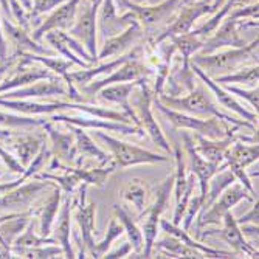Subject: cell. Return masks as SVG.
<instances>
[{"label": "cell", "instance_id": "6da1fadb", "mask_svg": "<svg viewBox=\"0 0 259 259\" xmlns=\"http://www.w3.org/2000/svg\"><path fill=\"white\" fill-rule=\"evenodd\" d=\"M157 98L163 106H166L177 112H182V113L199 116V118H218L228 124L239 126V127L250 129V131L257 129L254 124L239 118V116L225 113L219 107V104L214 101L211 92L206 89V85L200 79L197 81L196 87L183 97H168V95H164V93H160V95H157Z\"/></svg>", "mask_w": 259, "mask_h": 259}, {"label": "cell", "instance_id": "7a4b0ae2", "mask_svg": "<svg viewBox=\"0 0 259 259\" xmlns=\"http://www.w3.org/2000/svg\"><path fill=\"white\" fill-rule=\"evenodd\" d=\"M257 44L259 40L256 37L250 44L239 47V49L218 50L211 55L194 53L190 61L196 64L205 75L214 79L218 76L236 72L241 67L257 64Z\"/></svg>", "mask_w": 259, "mask_h": 259}, {"label": "cell", "instance_id": "3957f363", "mask_svg": "<svg viewBox=\"0 0 259 259\" xmlns=\"http://www.w3.org/2000/svg\"><path fill=\"white\" fill-rule=\"evenodd\" d=\"M116 10L121 13L131 11L141 28L148 33L146 40L157 36L164 27L169 25L179 8L182 7V0H164L157 5H137L129 0H113Z\"/></svg>", "mask_w": 259, "mask_h": 259}, {"label": "cell", "instance_id": "277c9868", "mask_svg": "<svg viewBox=\"0 0 259 259\" xmlns=\"http://www.w3.org/2000/svg\"><path fill=\"white\" fill-rule=\"evenodd\" d=\"M149 78L146 76L141 79V82L132 90L129 103L131 107L138 120V127L143 129L145 134L149 135L152 140V143L158 148H161L168 155H172V146L169 145V141L164 137L161 127L158 126L155 116L152 113V89L149 85Z\"/></svg>", "mask_w": 259, "mask_h": 259}, {"label": "cell", "instance_id": "5b68a950", "mask_svg": "<svg viewBox=\"0 0 259 259\" xmlns=\"http://www.w3.org/2000/svg\"><path fill=\"white\" fill-rule=\"evenodd\" d=\"M152 104L158 109L160 113H163L164 116H166V118L169 120V123L176 129L190 131V132H194L197 135H203L206 138H213V140L225 138L228 135H233L239 129V126L228 124V123L218 120V118H199V116H193V115L172 110L166 106H163L158 101L157 95L152 97Z\"/></svg>", "mask_w": 259, "mask_h": 259}, {"label": "cell", "instance_id": "8992f818", "mask_svg": "<svg viewBox=\"0 0 259 259\" xmlns=\"http://www.w3.org/2000/svg\"><path fill=\"white\" fill-rule=\"evenodd\" d=\"M92 131H93V137L103 141L106 148L110 151L116 168H129V166H137V164H155V163L169 161L168 155L155 154L140 146L126 143L123 140H118L106 134L103 129H92Z\"/></svg>", "mask_w": 259, "mask_h": 259}, {"label": "cell", "instance_id": "52a82bcc", "mask_svg": "<svg viewBox=\"0 0 259 259\" xmlns=\"http://www.w3.org/2000/svg\"><path fill=\"white\" fill-rule=\"evenodd\" d=\"M172 186H174V174H169L157 188L152 205L138 216L140 219H143L141 221V233H143L145 245H143V251L140 254H134L131 257H151L152 256V247L158 234L160 219H161L163 211L166 209V205L172 194Z\"/></svg>", "mask_w": 259, "mask_h": 259}, {"label": "cell", "instance_id": "ba28073f", "mask_svg": "<svg viewBox=\"0 0 259 259\" xmlns=\"http://www.w3.org/2000/svg\"><path fill=\"white\" fill-rule=\"evenodd\" d=\"M242 200L254 202L257 199H254L247 191V188L236 180V182H233L230 186L225 188V190L222 191V194L216 199V202L213 205H211L206 211H203L202 214H199L196 218V221L191 225V230H196V239L199 238L202 228L211 227V225H221L222 216L227 213V211H231L234 206H236ZM191 230H190V233H191Z\"/></svg>", "mask_w": 259, "mask_h": 259}, {"label": "cell", "instance_id": "9c48e42d", "mask_svg": "<svg viewBox=\"0 0 259 259\" xmlns=\"http://www.w3.org/2000/svg\"><path fill=\"white\" fill-rule=\"evenodd\" d=\"M55 186L56 185L50 180H25L19 186L13 188L11 191L0 196V214L25 213V211H33L34 213L33 206L42 199L47 190H52Z\"/></svg>", "mask_w": 259, "mask_h": 259}, {"label": "cell", "instance_id": "30bf717a", "mask_svg": "<svg viewBox=\"0 0 259 259\" xmlns=\"http://www.w3.org/2000/svg\"><path fill=\"white\" fill-rule=\"evenodd\" d=\"M154 73V70L151 65L145 64L143 58L141 59H129L123 65H120L116 70H113L109 76L103 79H93L87 85L79 87V93L82 95L85 103H93L97 98V93L110 85V84H118V82H129V81H137L140 78L151 76Z\"/></svg>", "mask_w": 259, "mask_h": 259}, {"label": "cell", "instance_id": "8fae6325", "mask_svg": "<svg viewBox=\"0 0 259 259\" xmlns=\"http://www.w3.org/2000/svg\"><path fill=\"white\" fill-rule=\"evenodd\" d=\"M103 0H90L89 4L84 5V8L79 5L78 16L73 22V25L67 30V33L79 40L87 53L92 56V59L98 62V37H97V16Z\"/></svg>", "mask_w": 259, "mask_h": 259}, {"label": "cell", "instance_id": "7c38bea8", "mask_svg": "<svg viewBox=\"0 0 259 259\" xmlns=\"http://www.w3.org/2000/svg\"><path fill=\"white\" fill-rule=\"evenodd\" d=\"M205 14H211V0H196V2L191 4H183L169 25L164 27L152 39H148V49L152 50L157 44H160L164 39L191 31L196 20L203 17Z\"/></svg>", "mask_w": 259, "mask_h": 259}, {"label": "cell", "instance_id": "4fadbf2b", "mask_svg": "<svg viewBox=\"0 0 259 259\" xmlns=\"http://www.w3.org/2000/svg\"><path fill=\"white\" fill-rule=\"evenodd\" d=\"M257 158H259L257 143H245V141H239V140H234L224 155L225 166L234 174V177H236L239 183H242L247 188V191L254 199H257V194L253 188L251 179L247 176L245 171L253 163H257Z\"/></svg>", "mask_w": 259, "mask_h": 259}, {"label": "cell", "instance_id": "5bb4252c", "mask_svg": "<svg viewBox=\"0 0 259 259\" xmlns=\"http://www.w3.org/2000/svg\"><path fill=\"white\" fill-rule=\"evenodd\" d=\"M182 143H183V151L186 155V166L190 168V171L196 176L197 185H199V194L202 197V202L206 196L208 191V182L213 177L221 168L225 166V163L216 164L213 161H208L203 158L194 148V138L188 131H182Z\"/></svg>", "mask_w": 259, "mask_h": 259}, {"label": "cell", "instance_id": "9a60e30c", "mask_svg": "<svg viewBox=\"0 0 259 259\" xmlns=\"http://www.w3.org/2000/svg\"><path fill=\"white\" fill-rule=\"evenodd\" d=\"M85 190L87 185L81 183L78 188V194L73 196V206H72V216L78 224V230L81 234V239L85 248V254L89 257V253L95 245V211L97 203L95 202H85Z\"/></svg>", "mask_w": 259, "mask_h": 259}, {"label": "cell", "instance_id": "2e32d148", "mask_svg": "<svg viewBox=\"0 0 259 259\" xmlns=\"http://www.w3.org/2000/svg\"><path fill=\"white\" fill-rule=\"evenodd\" d=\"M34 129L36 127L14 131V134L7 141H4V146L11 151V154L23 164V168L28 166L31 160L42 149V146L47 143V135L44 129L40 127V132H33Z\"/></svg>", "mask_w": 259, "mask_h": 259}, {"label": "cell", "instance_id": "e0dca14e", "mask_svg": "<svg viewBox=\"0 0 259 259\" xmlns=\"http://www.w3.org/2000/svg\"><path fill=\"white\" fill-rule=\"evenodd\" d=\"M65 126H67V131H62L59 127H56L53 121H45L42 124V129L47 135V141H49V148L52 151V155L64 164L76 166L78 152H76L75 135L68 124H65Z\"/></svg>", "mask_w": 259, "mask_h": 259}, {"label": "cell", "instance_id": "ac0fdd59", "mask_svg": "<svg viewBox=\"0 0 259 259\" xmlns=\"http://www.w3.org/2000/svg\"><path fill=\"white\" fill-rule=\"evenodd\" d=\"M67 98L68 101V85L62 76H55L50 79H40L30 85L5 92L0 98L8 100H39V98Z\"/></svg>", "mask_w": 259, "mask_h": 259}, {"label": "cell", "instance_id": "d6986e66", "mask_svg": "<svg viewBox=\"0 0 259 259\" xmlns=\"http://www.w3.org/2000/svg\"><path fill=\"white\" fill-rule=\"evenodd\" d=\"M222 228L221 230H205L203 233L200 231L197 239H203L206 236H219L224 242H227L231 250L238 254H245V256H251V257H257V248L253 247L241 231V227L236 222V218L233 216L231 211H227V213L222 216Z\"/></svg>", "mask_w": 259, "mask_h": 259}, {"label": "cell", "instance_id": "ffe728a7", "mask_svg": "<svg viewBox=\"0 0 259 259\" xmlns=\"http://www.w3.org/2000/svg\"><path fill=\"white\" fill-rule=\"evenodd\" d=\"M145 53H146V47L137 44L135 47H132V49L127 53L120 55V58L107 61L104 64H98V65L95 64L93 67L90 65L87 68H79V70H76V72H68V75L65 78H68L75 85L82 87V85H87L89 82H92L93 79H97L100 75L112 73L113 70H116L120 65H123L129 59H141V58H145Z\"/></svg>", "mask_w": 259, "mask_h": 259}, {"label": "cell", "instance_id": "44dd1931", "mask_svg": "<svg viewBox=\"0 0 259 259\" xmlns=\"http://www.w3.org/2000/svg\"><path fill=\"white\" fill-rule=\"evenodd\" d=\"M197 81L199 78L191 70L190 61L183 59L180 55H174L161 93L168 97H183L196 87Z\"/></svg>", "mask_w": 259, "mask_h": 259}, {"label": "cell", "instance_id": "7402d4cb", "mask_svg": "<svg viewBox=\"0 0 259 259\" xmlns=\"http://www.w3.org/2000/svg\"><path fill=\"white\" fill-rule=\"evenodd\" d=\"M190 65H191V70L194 72V75L206 85V89L211 92V95L214 97V100L224 107V109H227V110H230V112H233V113H236L239 118H242V120H245V121H248V123H251V124H257V113L256 112H253V110H248V109H245L236 98H234L230 92H227L221 84H218L213 78H209L208 75H205L202 70L196 65V64H193L191 61H190Z\"/></svg>", "mask_w": 259, "mask_h": 259}, {"label": "cell", "instance_id": "603a6c76", "mask_svg": "<svg viewBox=\"0 0 259 259\" xmlns=\"http://www.w3.org/2000/svg\"><path fill=\"white\" fill-rule=\"evenodd\" d=\"M135 22L137 20L131 11H126L120 16L113 0H103L97 16V30L101 36V40H104L123 33Z\"/></svg>", "mask_w": 259, "mask_h": 259}, {"label": "cell", "instance_id": "cb8c5ba5", "mask_svg": "<svg viewBox=\"0 0 259 259\" xmlns=\"http://www.w3.org/2000/svg\"><path fill=\"white\" fill-rule=\"evenodd\" d=\"M239 20V19H238ZM238 20L225 17L218 30L203 40L202 49L197 52L200 55H211L218 50L224 49H239V47L247 45L248 42L242 37L238 30Z\"/></svg>", "mask_w": 259, "mask_h": 259}, {"label": "cell", "instance_id": "d4e9b609", "mask_svg": "<svg viewBox=\"0 0 259 259\" xmlns=\"http://www.w3.org/2000/svg\"><path fill=\"white\" fill-rule=\"evenodd\" d=\"M75 194V193H73ZM73 194H62V202L56 221L52 228L50 236L56 241L58 245L64 250V257L75 259L76 253L72 245V206H73Z\"/></svg>", "mask_w": 259, "mask_h": 259}, {"label": "cell", "instance_id": "484cf974", "mask_svg": "<svg viewBox=\"0 0 259 259\" xmlns=\"http://www.w3.org/2000/svg\"><path fill=\"white\" fill-rule=\"evenodd\" d=\"M73 131L75 141H76V152H78V163L76 166H107L112 163V157L103 151L90 134L85 132L84 127L68 124Z\"/></svg>", "mask_w": 259, "mask_h": 259}, {"label": "cell", "instance_id": "4316f807", "mask_svg": "<svg viewBox=\"0 0 259 259\" xmlns=\"http://www.w3.org/2000/svg\"><path fill=\"white\" fill-rule=\"evenodd\" d=\"M82 0H67V2L61 4L59 7H56L49 17H45V20L40 22V25L37 28L33 30L31 37L37 42L42 40L44 34L53 31V30H64L67 31L70 27L73 25V22L78 16L79 11V5Z\"/></svg>", "mask_w": 259, "mask_h": 259}, {"label": "cell", "instance_id": "83f0119b", "mask_svg": "<svg viewBox=\"0 0 259 259\" xmlns=\"http://www.w3.org/2000/svg\"><path fill=\"white\" fill-rule=\"evenodd\" d=\"M143 39H145V30L141 28L138 22H135L123 33L103 40L101 50L98 52V61H104V59H109L113 56L124 55L132 49V47L140 44Z\"/></svg>", "mask_w": 259, "mask_h": 259}, {"label": "cell", "instance_id": "f1b7e54d", "mask_svg": "<svg viewBox=\"0 0 259 259\" xmlns=\"http://www.w3.org/2000/svg\"><path fill=\"white\" fill-rule=\"evenodd\" d=\"M2 28L5 37H8V40L14 45L16 53H34V55H45V56L58 55L50 47H45L40 42L34 40L25 28H22L20 25H14V22L8 17L2 19Z\"/></svg>", "mask_w": 259, "mask_h": 259}, {"label": "cell", "instance_id": "f546056e", "mask_svg": "<svg viewBox=\"0 0 259 259\" xmlns=\"http://www.w3.org/2000/svg\"><path fill=\"white\" fill-rule=\"evenodd\" d=\"M146 78V76H145ZM141 79L143 78H140L137 81H129V82H118V84H110L104 89H101L97 95H98V100L101 103H107V104H116V106H120L123 109V112L129 116V118L134 121L135 126H138V120H137V116L131 107V103H129V97H131V93L132 90L141 82Z\"/></svg>", "mask_w": 259, "mask_h": 259}, {"label": "cell", "instance_id": "4dcf8cb0", "mask_svg": "<svg viewBox=\"0 0 259 259\" xmlns=\"http://www.w3.org/2000/svg\"><path fill=\"white\" fill-rule=\"evenodd\" d=\"M160 228L161 231H164L166 234H171V236L177 238L179 241H182L183 244H186L188 247H191L194 250H199L205 257H221V259H227V257H238L239 254L234 251H225V250H219V248H213L209 245L202 244L200 241L194 239L190 236V233L185 231L180 225H176L166 219H160Z\"/></svg>", "mask_w": 259, "mask_h": 259}, {"label": "cell", "instance_id": "1f68e13d", "mask_svg": "<svg viewBox=\"0 0 259 259\" xmlns=\"http://www.w3.org/2000/svg\"><path fill=\"white\" fill-rule=\"evenodd\" d=\"M61 202H62V191L59 186H55L52 194L42 202L40 208L34 209V216L37 218V231L40 236L49 238L52 234V228L59 213Z\"/></svg>", "mask_w": 259, "mask_h": 259}, {"label": "cell", "instance_id": "d6a6232c", "mask_svg": "<svg viewBox=\"0 0 259 259\" xmlns=\"http://www.w3.org/2000/svg\"><path fill=\"white\" fill-rule=\"evenodd\" d=\"M194 138V148L196 151L206 158L208 161H213L216 164H222L224 163V155L227 152V149L230 148V145L234 141V134L228 135L225 138H219V140H213V138H206L203 135H193Z\"/></svg>", "mask_w": 259, "mask_h": 259}, {"label": "cell", "instance_id": "836d02e7", "mask_svg": "<svg viewBox=\"0 0 259 259\" xmlns=\"http://www.w3.org/2000/svg\"><path fill=\"white\" fill-rule=\"evenodd\" d=\"M154 250H157L160 254H163L161 257H196V259L205 257L199 250L188 247L177 238L171 236V234H166V236L160 241L155 239L152 251Z\"/></svg>", "mask_w": 259, "mask_h": 259}, {"label": "cell", "instance_id": "e575fe53", "mask_svg": "<svg viewBox=\"0 0 259 259\" xmlns=\"http://www.w3.org/2000/svg\"><path fill=\"white\" fill-rule=\"evenodd\" d=\"M113 209V216L118 219V222L123 225L124 233L127 234V241L132 245V251L134 254H140L143 251V245H145V239H143V233H141V228L132 221L131 214L127 211L120 206V205H112Z\"/></svg>", "mask_w": 259, "mask_h": 259}, {"label": "cell", "instance_id": "d590c367", "mask_svg": "<svg viewBox=\"0 0 259 259\" xmlns=\"http://www.w3.org/2000/svg\"><path fill=\"white\" fill-rule=\"evenodd\" d=\"M45 121H49L47 116L22 115V113H14V112H10L0 107V127H4V129H11V131L31 129V127L42 126Z\"/></svg>", "mask_w": 259, "mask_h": 259}, {"label": "cell", "instance_id": "8d00e7d4", "mask_svg": "<svg viewBox=\"0 0 259 259\" xmlns=\"http://www.w3.org/2000/svg\"><path fill=\"white\" fill-rule=\"evenodd\" d=\"M14 55L19 56V58L27 59V61L37 62V64L44 65L45 68H49L52 73H55L58 76H62V78H65L70 70H72L73 65H75L72 61H68L65 58L62 59L58 55L56 56H45V55H34V53H14Z\"/></svg>", "mask_w": 259, "mask_h": 259}, {"label": "cell", "instance_id": "74e56055", "mask_svg": "<svg viewBox=\"0 0 259 259\" xmlns=\"http://www.w3.org/2000/svg\"><path fill=\"white\" fill-rule=\"evenodd\" d=\"M214 81L221 85L222 84H233V85H247V87L253 89V87H257L259 67H257V64L245 65V67L238 68L236 72H233V73L214 78Z\"/></svg>", "mask_w": 259, "mask_h": 259}, {"label": "cell", "instance_id": "f35d334b", "mask_svg": "<svg viewBox=\"0 0 259 259\" xmlns=\"http://www.w3.org/2000/svg\"><path fill=\"white\" fill-rule=\"evenodd\" d=\"M47 244H56V241L49 236H40L37 231V218L33 214L31 219L28 221L27 227L23 228V231L16 238V241L13 242V245H19V247H37V245H47Z\"/></svg>", "mask_w": 259, "mask_h": 259}, {"label": "cell", "instance_id": "ab89813d", "mask_svg": "<svg viewBox=\"0 0 259 259\" xmlns=\"http://www.w3.org/2000/svg\"><path fill=\"white\" fill-rule=\"evenodd\" d=\"M13 256L17 257H34V259H50L64 256V250L58 244H47V245H37V247H19L11 245Z\"/></svg>", "mask_w": 259, "mask_h": 259}, {"label": "cell", "instance_id": "60d3db41", "mask_svg": "<svg viewBox=\"0 0 259 259\" xmlns=\"http://www.w3.org/2000/svg\"><path fill=\"white\" fill-rule=\"evenodd\" d=\"M123 199L135 208V211L140 216L146 209V200H148L146 185L141 180H131L123 188Z\"/></svg>", "mask_w": 259, "mask_h": 259}, {"label": "cell", "instance_id": "b9f144b4", "mask_svg": "<svg viewBox=\"0 0 259 259\" xmlns=\"http://www.w3.org/2000/svg\"><path fill=\"white\" fill-rule=\"evenodd\" d=\"M174 47H176V52L186 61H190V58L197 53L202 45H203V39L197 37L196 34H193L191 31L188 33H183V34H179V36H172V37H168Z\"/></svg>", "mask_w": 259, "mask_h": 259}, {"label": "cell", "instance_id": "7bdbcfd3", "mask_svg": "<svg viewBox=\"0 0 259 259\" xmlns=\"http://www.w3.org/2000/svg\"><path fill=\"white\" fill-rule=\"evenodd\" d=\"M124 233V228L123 225L118 222V219H116L113 216V219H110L109 222V227H107V233L103 241L100 242H95V245H93L92 251L89 253V257H93V259H98V257H103L106 254V251H109V248L112 247V242L115 239H118L121 234Z\"/></svg>", "mask_w": 259, "mask_h": 259}, {"label": "cell", "instance_id": "ee69618b", "mask_svg": "<svg viewBox=\"0 0 259 259\" xmlns=\"http://www.w3.org/2000/svg\"><path fill=\"white\" fill-rule=\"evenodd\" d=\"M222 87L230 92L233 97H238L241 100H245L248 104H250V110L256 112L257 113V106H259V90L257 87H253V89H242V87H238V85H230V84H222Z\"/></svg>", "mask_w": 259, "mask_h": 259}, {"label": "cell", "instance_id": "f6af8a7d", "mask_svg": "<svg viewBox=\"0 0 259 259\" xmlns=\"http://www.w3.org/2000/svg\"><path fill=\"white\" fill-rule=\"evenodd\" d=\"M200 206H202V197H200V194H193L191 199H190V202H188V206L185 209V214H183V219H182V224H180V227L185 231L190 233L191 225L196 221L199 211H200Z\"/></svg>", "mask_w": 259, "mask_h": 259}, {"label": "cell", "instance_id": "bcb514c9", "mask_svg": "<svg viewBox=\"0 0 259 259\" xmlns=\"http://www.w3.org/2000/svg\"><path fill=\"white\" fill-rule=\"evenodd\" d=\"M64 2H67V0H31V13H30L31 23L37 20L40 16L52 13L56 7H59Z\"/></svg>", "mask_w": 259, "mask_h": 259}, {"label": "cell", "instance_id": "7dc6e473", "mask_svg": "<svg viewBox=\"0 0 259 259\" xmlns=\"http://www.w3.org/2000/svg\"><path fill=\"white\" fill-rule=\"evenodd\" d=\"M241 227V231L244 234V238L253 245L257 248V234H259V228H257V224H242L239 225Z\"/></svg>", "mask_w": 259, "mask_h": 259}, {"label": "cell", "instance_id": "c3c4849f", "mask_svg": "<svg viewBox=\"0 0 259 259\" xmlns=\"http://www.w3.org/2000/svg\"><path fill=\"white\" fill-rule=\"evenodd\" d=\"M132 253V245L129 241L123 242L120 247H116L115 250L112 251H106V254L103 257H107V259H118V257H126Z\"/></svg>", "mask_w": 259, "mask_h": 259}, {"label": "cell", "instance_id": "681fc988", "mask_svg": "<svg viewBox=\"0 0 259 259\" xmlns=\"http://www.w3.org/2000/svg\"><path fill=\"white\" fill-rule=\"evenodd\" d=\"M257 218H259V205H257V200L253 202V206L248 213L242 214L241 218L236 219L238 225H242V224H257Z\"/></svg>", "mask_w": 259, "mask_h": 259}, {"label": "cell", "instance_id": "f907efd6", "mask_svg": "<svg viewBox=\"0 0 259 259\" xmlns=\"http://www.w3.org/2000/svg\"><path fill=\"white\" fill-rule=\"evenodd\" d=\"M10 59V53H8V42L2 28V20H0V62H5Z\"/></svg>", "mask_w": 259, "mask_h": 259}, {"label": "cell", "instance_id": "816d5d0a", "mask_svg": "<svg viewBox=\"0 0 259 259\" xmlns=\"http://www.w3.org/2000/svg\"><path fill=\"white\" fill-rule=\"evenodd\" d=\"M25 180H28V179H25L23 176H19V179H16V180H11V182H4V183H0V196L2 194H5V193H8V191H11L13 188H16V186H19L20 183H23Z\"/></svg>", "mask_w": 259, "mask_h": 259}, {"label": "cell", "instance_id": "f5cc1de1", "mask_svg": "<svg viewBox=\"0 0 259 259\" xmlns=\"http://www.w3.org/2000/svg\"><path fill=\"white\" fill-rule=\"evenodd\" d=\"M16 62H17L16 55H11V56H10V59H8V61H5V62H0V82L4 81V78L8 75V72H10L11 67H13Z\"/></svg>", "mask_w": 259, "mask_h": 259}, {"label": "cell", "instance_id": "db71d44e", "mask_svg": "<svg viewBox=\"0 0 259 259\" xmlns=\"http://www.w3.org/2000/svg\"><path fill=\"white\" fill-rule=\"evenodd\" d=\"M7 257H14L11 253V245H8L4 238L0 236V259H7Z\"/></svg>", "mask_w": 259, "mask_h": 259}, {"label": "cell", "instance_id": "11a10c76", "mask_svg": "<svg viewBox=\"0 0 259 259\" xmlns=\"http://www.w3.org/2000/svg\"><path fill=\"white\" fill-rule=\"evenodd\" d=\"M132 4H137V5H157V4H161L164 0H129Z\"/></svg>", "mask_w": 259, "mask_h": 259}, {"label": "cell", "instance_id": "9f6ffc18", "mask_svg": "<svg viewBox=\"0 0 259 259\" xmlns=\"http://www.w3.org/2000/svg\"><path fill=\"white\" fill-rule=\"evenodd\" d=\"M191 2H196V0H182V5L183 4H191Z\"/></svg>", "mask_w": 259, "mask_h": 259}, {"label": "cell", "instance_id": "6f0895ef", "mask_svg": "<svg viewBox=\"0 0 259 259\" xmlns=\"http://www.w3.org/2000/svg\"><path fill=\"white\" fill-rule=\"evenodd\" d=\"M2 176H4V169H2V168H0V177H2Z\"/></svg>", "mask_w": 259, "mask_h": 259}]
</instances>
